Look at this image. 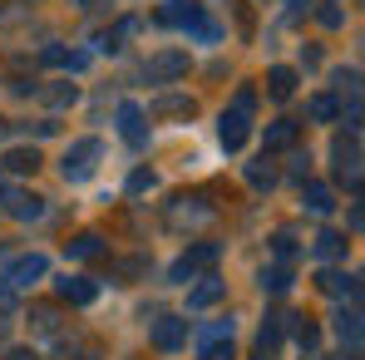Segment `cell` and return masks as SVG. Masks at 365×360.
<instances>
[{
	"label": "cell",
	"mask_w": 365,
	"mask_h": 360,
	"mask_svg": "<svg viewBox=\"0 0 365 360\" xmlns=\"http://www.w3.org/2000/svg\"><path fill=\"white\" fill-rule=\"evenodd\" d=\"M158 25H178L187 40H202V45L222 40V25H217L202 5H192V0H168V5L158 10Z\"/></svg>",
	"instance_id": "cell-1"
},
{
	"label": "cell",
	"mask_w": 365,
	"mask_h": 360,
	"mask_svg": "<svg viewBox=\"0 0 365 360\" xmlns=\"http://www.w3.org/2000/svg\"><path fill=\"white\" fill-rule=\"evenodd\" d=\"M99 153H104L99 138H79V143L64 153V163H60L64 182H89V178H94V168H99Z\"/></svg>",
	"instance_id": "cell-2"
},
{
	"label": "cell",
	"mask_w": 365,
	"mask_h": 360,
	"mask_svg": "<svg viewBox=\"0 0 365 360\" xmlns=\"http://www.w3.org/2000/svg\"><path fill=\"white\" fill-rule=\"evenodd\" d=\"M187 69H192L187 50H158V55H148V64H143V79H148V84H173Z\"/></svg>",
	"instance_id": "cell-3"
},
{
	"label": "cell",
	"mask_w": 365,
	"mask_h": 360,
	"mask_svg": "<svg viewBox=\"0 0 365 360\" xmlns=\"http://www.w3.org/2000/svg\"><path fill=\"white\" fill-rule=\"evenodd\" d=\"M217 252H222L217 242H197V247H187V252L178 257V262H173V272H168V277L187 287V282H192V277H197L202 267H212V262H217Z\"/></svg>",
	"instance_id": "cell-4"
},
{
	"label": "cell",
	"mask_w": 365,
	"mask_h": 360,
	"mask_svg": "<svg viewBox=\"0 0 365 360\" xmlns=\"http://www.w3.org/2000/svg\"><path fill=\"white\" fill-rule=\"evenodd\" d=\"M331 158H336V173L356 187L361 182V133H341L336 148H331Z\"/></svg>",
	"instance_id": "cell-5"
},
{
	"label": "cell",
	"mask_w": 365,
	"mask_h": 360,
	"mask_svg": "<svg viewBox=\"0 0 365 360\" xmlns=\"http://www.w3.org/2000/svg\"><path fill=\"white\" fill-rule=\"evenodd\" d=\"M114 119H119V133H123V143H128V148H143V143H148V114H143V104L123 99Z\"/></svg>",
	"instance_id": "cell-6"
},
{
	"label": "cell",
	"mask_w": 365,
	"mask_h": 360,
	"mask_svg": "<svg viewBox=\"0 0 365 360\" xmlns=\"http://www.w3.org/2000/svg\"><path fill=\"white\" fill-rule=\"evenodd\" d=\"M45 272H50V262H45L40 252H30V257H15V262L5 267V277H0V282H10V287L20 292V287H35Z\"/></svg>",
	"instance_id": "cell-7"
},
{
	"label": "cell",
	"mask_w": 365,
	"mask_h": 360,
	"mask_svg": "<svg viewBox=\"0 0 365 360\" xmlns=\"http://www.w3.org/2000/svg\"><path fill=\"white\" fill-rule=\"evenodd\" d=\"M143 114H153V119H192V114H197V99H192V94H163V99H153Z\"/></svg>",
	"instance_id": "cell-8"
},
{
	"label": "cell",
	"mask_w": 365,
	"mask_h": 360,
	"mask_svg": "<svg viewBox=\"0 0 365 360\" xmlns=\"http://www.w3.org/2000/svg\"><path fill=\"white\" fill-rule=\"evenodd\" d=\"M207 217H212V207H202L197 197H173V207H168V227H192Z\"/></svg>",
	"instance_id": "cell-9"
},
{
	"label": "cell",
	"mask_w": 365,
	"mask_h": 360,
	"mask_svg": "<svg viewBox=\"0 0 365 360\" xmlns=\"http://www.w3.org/2000/svg\"><path fill=\"white\" fill-rule=\"evenodd\" d=\"M182 341H187V321H182V316L153 321V346H158V351H178Z\"/></svg>",
	"instance_id": "cell-10"
},
{
	"label": "cell",
	"mask_w": 365,
	"mask_h": 360,
	"mask_svg": "<svg viewBox=\"0 0 365 360\" xmlns=\"http://www.w3.org/2000/svg\"><path fill=\"white\" fill-rule=\"evenodd\" d=\"M222 297H227V282H222V277H202V282L187 292V311H207V306H217Z\"/></svg>",
	"instance_id": "cell-11"
},
{
	"label": "cell",
	"mask_w": 365,
	"mask_h": 360,
	"mask_svg": "<svg viewBox=\"0 0 365 360\" xmlns=\"http://www.w3.org/2000/svg\"><path fill=\"white\" fill-rule=\"evenodd\" d=\"M292 94H297V69H287V64L267 69V99L272 104H287Z\"/></svg>",
	"instance_id": "cell-12"
},
{
	"label": "cell",
	"mask_w": 365,
	"mask_h": 360,
	"mask_svg": "<svg viewBox=\"0 0 365 360\" xmlns=\"http://www.w3.org/2000/svg\"><path fill=\"white\" fill-rule=\"evenodd\" d=\"M316 287H321L326 297H346V301L361 297V282H356V277H346V272H331V267L316 277Z\"/></svg>",
	"instance_id": "cell-13"
},
{
	"label": "cell",
	"mask_w": 365,
	"mask_h": 360,
	"mask_svg": "<svg viewBox=\"0 0 365 360\" xmlns=\"http://www.w3.org/2000/svg\"><path fill=\"white\" fill-rule=\"evenodd\" d=\"M247 123H252V119H242V114H222V119H217V138H222L227 153H237V148L247 143V133H252Z\"/></svg>",
	"instance_id": "cell-14"
},
{
	"label": "cell",
	"mask_w": 365,
	"mask_h": 360,
	"mask_svg": "<svg viewBox=\"0 0 365 360\" xmlns=\"http://www.w3.org/2000/svg\"><path fill=\"white\" fill-rule=\"evenodd\" d=\"M292 282H297L292 262H272V267H262V292H272V297H287V292H292Z\"/></svg>",
	"instance_id": "cell-15"
},
{
	"label": "cell",
	"mask_w": 365,
	"mask_h": 360,
	"mask_svg": "<svg viewBox=\"0 0 365 360\" xmlns=\"http://www.w3.org/2000/svg\"><path fill=\"white\" fill-rule=\"evenodd\" d=\"M94 297H99V282H94V277H64V282H60V301L89 306Z\"/></svg>",
	"instance_id": "cell-16"
},
{
	"label": "cell",
	"mask_w": 365,
	"mask_h": 360,
	"mask_svg": "<svg viewBox=\"0 0 365 360\" xmlns=\"http://www.w3.org/2000/svg\"><path fill=\"white\" fill-rule=\"evenodd\" d=\"M287 326H292V316H267V326H262V336H257V351H262V356H277Z\"/></svg>",
	"instance_id": "cell-17"
},
{
	"label": "cell",
	"mask_w": 365,
	"mask_h": 360,
	"mask_svg": "<svg viewBox=\"0 0 365 360\" xmlns=\"http://www.w3.org/2000/svg\"><path fill=\"white\" fill-rule=\"evenodd\" d=\"M297 138H302V123H292V119H277L272 128H267V138H262V143H267V153H282V148H292Z\"/></svg>",
	"instance_id": "cell-18"
},
{
	"label": "cell",
	"mask_w": 365,
	"mask_h": 360,
	"mask_svg": "<svg viewBox=\"0 0 365 360\" xmlns=\"http://www.w3.org/2000/svg\"><path fill=\"white\" fill-rule=\"evenodd\" d=\"M302 207H306V212H316V217H326V212L336 207V192H331L326 182H306V187H302Z\"/></svg>",
	"instance_id": "cell-19"
},
{
	"label": "cell",
	"mask_w": 365,
	"mask_h": 360,
	"mask_svg": "<svg viewBox=\"0 0 365 360\" xmlns=\"http://www.w3.org/2000/svg\"><path fill=\"white\" fill-rule=\"evenodd\" d=\"M40 60L55 64V69H69V74H79V69L89 64V55H79V50H64V45H45V50H40Z\"/></svg>",
	"instance_id": "cell-20"
},
{
	"label": "cell",
	"mask_w": 365,
	"mask_h": 360,
	"mask_svg": "<svg viewBox=\"0 0 365 360\" xmlns=\"http://www.w3.org/2000/svg\"><path fill=\"white\" fill-rule=\"evenodd\" d=\"M5 212H15L20 222H35V217H45V197H25V192H10V202H5Z\"/></svg>",
	"instance_id": "cell-21"
},
{
	"label": "cell",
	"mask_w": 365,
	"mask_h": 360,
	"mask_svg": "<svg viewBox=\"0 0 365 360\" xmlns=\"http://www.w3.org/2000/svg\"><path fill=\"white\" fill-rule=\"evenodd\" d=\"M40 168V148H10L0 158V173H35Z\"/></svg>",
	"instance_id": "cell-22"
},
{
	"label": "cell",
	"mask_w": 365,
	"mask_h": 360,
	"mask_svg": "<svg viewBox=\"0 0 365 360\" xmlns=\"http://www.w3.org/2000/svg\"><path fill=\"white\" fill-rule=\"evenodd\" d=\"M64 252H69L74 262H89V257H104V237H99V232H79L74 242H64Z\"/></svg>",
	"instance_id": "cell-23"
},
{
	"label": "cell",
	"mask_w": 365,
	"mask_h": 360,
	"mask_svg": "<svg viewBox=\"0 0 365 360\" xmlns=\"http://www.w3.org/2000/svg\"><path fill=\"white\" fill-rule=\"evenodd\" d=\"M311 252H316V257H321V262H341V257H346V237H341V232H331V227H326V232H321V237L311 242Z\"/></svg>",
	"instance_id": "cell-24"
},
{
	"label": "cell",
	"mask_w": 365,
	"mask_h": 360,
	"mask_svg": "<svg viewBox=\"0 0 365 360\" xmlns=\"http://www.w3.org/2000/svg\"><path fill=\"white\" fill-rule=\"evenodd\" d=\"M336 331H341V341L356 351V346H361V311H356V306H351V311H341V316H336Z\"/></svg>",
	"instance_id": "cell-25"
},
{
	"label": "cell",
	"mask_w": 365,
	"mask_h": 360,
	"mask_svg": "<svg viewBox=\"0 0 365 360\" xmlns=\"http://www.w3.org/2000/svg\"><path fill=\"white\" fill-rule=\"evenodd\" d=\"M306 114H311L316 123H331L336 114H341V104H336V94H316V99L306 104Z\"/></svg>",
	"instance_id": "cell-26"
},
{
	"label": "cell",
	"mask_w": 365,
	"mask_h": 360,
	"mask_svg": "<svg viewBox=\"0 0 365 360\" xmlns=\"http://www.w3.org/2000/svg\"><path fill=\"white\" fill-rule=\"evenodd\" d=\"M247 182L252 187H277V168L267 158H257V163H247Z\"/></svg>",
	"instance_id": "cell-27"
},
{
	"label": "cell",
	"mask_w": 365,
	"mask_h": 360,
	"mask_svg": "<svg viewBox=\"0 0 365 360\" xmlns=\"http://www.w3.org/2000/svg\"><path fill=\"white\" fill-rule=\"evenodd\" d=\"M133 30H138V20H133V15H128V20H119V25H114V30H109V35H104V40H99V45H104V50H123V40H128V35H133Z\"/></svg>",
	"instance_id": "cell-28"
},
{
	"label": "cell",
	"mask_w": 365,
	"mask_h": 360,
	"mask_svg": "<svg viewBox=\"0 0 365 360\" xmlns=\"http://www.w3.org/2000/svg\"><path fill=\"white\" fill-rule=\"evenodd\" d=\"M104 351L94 346V341H74V346H64L60 351V360H99Z\"/></svg>",
	"instance_id": "cell-29"
},
{
	"label": "cell",
	"mask_w": 365,
	"mask_h": 360,
	"mask_svg": "<svg viewBox=\"0 0 365 360\" xmlns=\"http://www.w3.org/2000/svg\"><path fill=\"white\" fill-rule=\"evenodd\" d=\"M272 252H277V262H292L297 257V237L282 227V232H272Z\"/></svg>",
	"instance_id": "cell-30"
},
{
	"label": "cell",
	"mask_w": 365,
	"mask_h": 360,
	"mask_svg": "<svg viewBox=\"0 0 365 360\" xmlns=\"http://www.w3.org/2000/svg\"><path fill=\"white\" fill-rule=\"evenodd\" d=\"M30 321H35V331H60V311L55 306H35Z\"/></svg>",
	"instance_id": "cell-31"
},
{
	"label": "cell",
	"mask_w": 365,
	"mask_h": 360,
	"mask_svg": "<svg viewBox=\"0 0 365 360\" xmlns=\"http://www.w3.org/2000/svg\"><path fill=\"white\" fill-rule=\"evenodd\" d=\"M45 99H50L55 109H64V104H74V99H79V89H74V84H55V89H45Z\"/></svg>",
	"instance_id": "cell-32"
},
{
	"label": "cell",
	"mask_w": 365,
	"mask_h": 360,
	"mask_svg": "<svg viewBox=\"0 0 365 360\" xmlns=\"http://www.w3.org/2000/svg\"><path fill=\"white\" fill-rule=\"evenodd\" d=\"M202 360H237L232 356V341H207L202 346Z\"/></svg>",
	"instance_id": "cell-33"
},
{
	"label": "cell",
	"mask_w": 365,
	"mask_h": 360,
	"mask_svg": "<svg viewBox=\"0 0 365 360\" xmlns=\"http://www.w3.org/2000/svg\"><path fill=\"white\" fill-rule=\"evenodd\" d=\"M252 109H257V89H237V109H232V114H242V119H252Z\"/></svg>",
	"instance_id": "cell-34"
},
{
	"label": "cell",
	"mask_w": 365,
	"mask_h": 360,
	"mask_svg": "<svg viewBox=\"0 0 365 360\" xmlns=\"http://www.w3.org/2000/svg\"><path fill=\"white\" fill-rule=\"evenodd\" d=\"M148 187H158V178H153L148 168H138V173L128 178V192H148Z\"/></svg>",
	"instance_id": "cell-35"
},
{
	"label": "cell",
	"mask_w": 365,
	"mask_h": 360,
	"mask_svg": "<svg viewBox=\"0 0 365 360\" xmlns=\"http://www.w3.org/2000/svg\"><path fill=\"white\" fill-rule=\"evenodd\" d=\"M10 306H15V287H10V282H0V316H5Z\"/></svg>",
	"instance_id": "cell-36"
},
{
	"label": "cell",
	"mask_w": 365,
	"mask_h": 360,
	"mask_svg": "<svg viewBox=\"0 0 365 360\" xmlns=\"http://www.w3.org/2000/svg\"><path fill=\"white\" fill-rule=\"evenodd\" d=\"M341 20H346V15H341L336 5H326V10H321V25H341Z\"/></svg>",
	"instance_id": "cell-37"
},
{
	"label": "cell",
	"mask_w": 365,
	"mask_h": 360,
	"mask_svg": "<svg viewBox=\"0 0 365 360\" xmlns=\"http://www.w3.org/2000/svg\"><path fill=\"white\" fill-rule=\"evenodd\" d=\"M302 64H306V69H316V64H321V50H316V45H311V50H302Z\"/></svg>",
	"instance_id": "cell-38"
},
{
	"label": "cell",
	"mask_w": 365,
	"mask_h": 360,
	"mask_svg": "<svg viewBox=\"0 0 365 360\" xmlns=\"http://www.w3.org/2000/svg\"><path fill=\"white\" fill-rule=\"evenodd\" d=\"M69 5H74V10H99L104 0H69Z\"/></svg>",
	"instance_id": "cell-39"
},
{
	"label": "cell",
	"mask_w": 365,
	"mask_h": 360,
	"mask_svg": "<svg viewBox=\"0 0 365 360\" xmlns=\"http://www.w3.org/2000/svg\"><path fill=\"white\" fill-rule=\"evenodd\" d=\"M5 360H40V356H35V351H10Z\"/></svg>",
	"instance_id": "cell-40"
},
{
	"label": "cell",
	"mask_w": 365,
	"mask_h": 360,
	"mask_svg": "<svg viewBox=\"0 0 365 360\" xmlns=\"http://www.w3.org/2000/svg\"><path fill=\"white\" fill-rule=\"evenodd\" d=\"M5 202H10V187H5V182H0V212H5Z\"/></svg>",
	"instance_id": "cell-41"
},
{
	"label": "cell",
	"mask_w": 365,
	"mask_h": 360,
	"mask_svg": "<svg viewBox=\"0 0 365 360\" xmlns=\"http://www.w3.org/2000/svg\"><path fill=\"white\" fill-rule=\"evenodd\" d=\"M5 336H10V321H5V316H0V346H5Z\"/></svg>",
	"instance_id": "cell-42"
},
{
	"label": "cell",
	"mask_w": 365,
	"mask_h": 360,
	"mask_svg": "<svg viewBox=\"0 0 365 360\" xmlns=\"http://www.w3.org/2000/svg\"><path fill=\"white\" fill-rule=\"evenodd\" d=\"M5 133H10V123H5V119H0V143H5Z\"/></svg>",
	"instance_id": "cell-43"
},
{
	"label": "cell",
	"mask_w": 365,
	"mask_h": 360,
	"mask_svg": "<svg viewBox=\"0 0 365 360\" xmlns=\"http://www.w3.org/2000/svg\"><path fill=\"white\" fill-rule=\"evenodd\" d=\"M292 5H297V10H302V0H292Z\"/></svg>",
	"instance_id": "cell-44"
},
{
	"label": "cell",
	"mask_w": 365,
	"mask_h": 360,
	"mask_svg": "<svg viewBox=\"0 0 365 360\" xmlns=\"http://www.w3.org/2000/svg\"><path fill=\"white\" fill-rule=\"evenodd\" d=\"M351 360H356V351H351Z\"/></svg>",
	"instance_id": "cell-45"
}]
</instances>
